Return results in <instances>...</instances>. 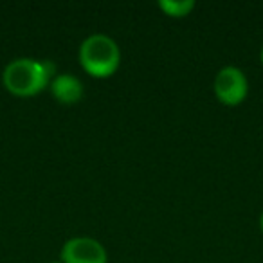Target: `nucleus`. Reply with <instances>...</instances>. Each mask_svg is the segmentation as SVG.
<instances>
[{
    "instance_id": "obj_1",
    "label": "nucleus",
    "mask_w": 263,
    "mask_h": 263,
    "mask_svg": "<svg viewBox=\"0 0 263 263\" xmlns=\"http://www.w3.org/2000/svg\"><path fill=\"white\" fill-rule=\"evenodd\" d=\"M54 65L33 58H16L6 65L2 72L4 87L18 98L40 94L54 78Z\"/></svg>"
},
{
    "instance_id": "obj_2",
    "label": "nucleus",
    "mask_w": 263,
    "mask_h": 263,
    "mask_svg": "<svg viewBox=\"0 0 263 263\" xmlns=\"http://www.w3.org/2000/svg\"><path fill=\"white\" fill-rule=\"evenodd\" d=\"M80 63L92 78L105 80L117 72L121 63V49L112 36L94 33L80 45Z\"/></svg>"
},
{
    "instance_id": "obj_3",
    "label": "nucleus",
    "mask_w": 263,
    "mask_h": 263,
    "mask_svg": "<svg viewBox=\"0 0 263 263\" xmlns=\"http://www.w3.org/2000/svg\"><path fill=\"white\" fill-rule=\"evenodd\" d=\"M213 90L222 105L238 106L249 94V81L245 72L236 65H226L216 72Z\"/></svg>"
},
{
    "instance_id": "obj_4",
    "label": "nucleus",
    "mask_w": 263,
    "mask_h": 263,
    "mask_svg": "<svg viewBox=\"0 0 263 263\" xmlns=\"http://www.w3.org/2000/svg\"><path fill=\"white\" fill-rule=\"evenodd\" d=\"M60 259L63 263H106L105 245L90 236H74L63 243Z\"/></svg>"
},
{
    "instance_id": "obj_5",
    "label": "nucleus",
    "mask_w": 263,
    "mask_h": 263,
    "mask_svg": "<svg viewBox=\"0 0 263 263\" xmlns=\"http://www.w3.org/2000/svg\"><path fill=\"white\" fill-rule=\"evenodd\" d=\"M49 88H51L52 98L62 105H76L78 101H81L85 94V87L81 80L69 72L56 74Z\"/></svg>"
},
{
    "instance_id": "obj_6",
    "label": "nucleus",
    "mask_w": 263,
    "mask_h": 263,
    "mask_svg": "<svg viewBox=\"0 0 263 263\" xmlns=\"http://www.w3.org/2000/svg\"><path fill=\"white\" fill-rule=\"evenodd\" d=\"M157 6L173 18H184L195 9V0H159Z\"/></svg>"
},
{
    "instance_id": "obj_7",
    "label": "nucleus",
    "mask_w": 263,
    "mask_h": 263,
    "mask_svg": "<svg viewBox=\"0 0 263 263\" xmlns=\"http://www.w3.org/2000/svg\"><path fill=\"white\" fill-rule=\"evenodd\" d=\"M259 229H261V233H263V213L259 215Z\"/></svg>"
},
{
    "instance_id": "obj_8",
    "label": "nucleus",
    "mask_w": 263,
    "mask_h": 263,
    "mask_svg": "<svg viewBox=\"0 0 263 263\" xmlns=\"http://www.w3.org/2000/svg\"><path fill=\"white\" fill-rule=\"evenodd\" d=\"M259 60H261V63H263V47H261V52H259Z\"/></svg>"
},
{
    "instance_id": "obj_9",
    "label": "nucleus",
    "mask_w": 263,
    "mask_h": 263,
    "mask_svg": "<svg viewBox=\"0 0 263 263\" xmlns=\"http://www.w3.org/2000/svg\"><path fill=\"white\" fill-rule=\"evenodd\" d=\"M51 263H63L62 259H54V261H51Z\"/></svg>"
}]
</instances>
